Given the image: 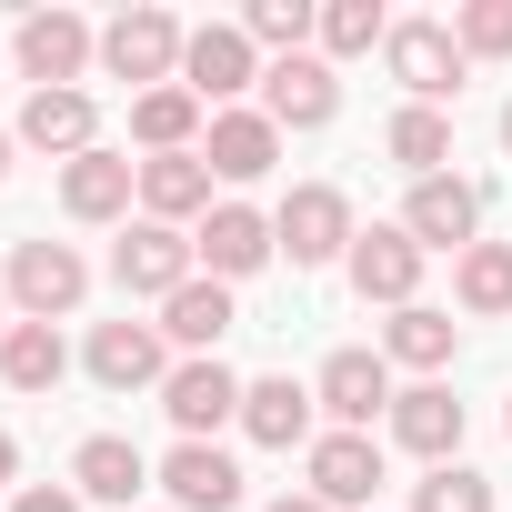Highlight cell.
Masks as SVG:
<instances>
[{"label": "cell", "instance_id": "1", "mask_svg": "<svg viewBox=\"0 0 512 512\" xmlns=\"http://www.w3.org/2000/svg\"><path fill=\"white\" fill-rule=\"evenodd\" d=\"M111 282H121L131 302H171L181 282H201V251H191V231H171V221H131V231L111 241Z\"/></svg>", "mask_w": 512, "mask_h": 512}, {"label": "cell", "instance_id": "2", "mask_svg": "<svg viewBox=\"0 0 512 512\" xmlns=\"http://www.w3.org/2000/svg\"><path fill=\"white\" fill-rule=\"evenodd\" d=\"M272 241L292 251V272H322V262H352V201L332 181H302L282 211H272Z\"/></svg>", "mask_w": 512, "mask_h": 512}, {"label": "cell", "instance_id": "3", "mask_svg": "<svg viewBox=\"0 0 512 512\" xmlns=\"http://www.w3.org/2000/svg\"><path fill=\"white\" fill-rule=\"evenodd\" d=\"M181 51H191V31H181L171 11H121V21L101 31L111 81H141V91H171V81H181Z\"/></svg>", "mask_w": 512, "mask_h": 512}, {"label": "cell", "instance_id": "4", "mask_svg": "<svg viewBox=\"0 0 512 512\" xmlns=\"http://www.w3.org/2000/svg\"><path fill=\"white\" fill-rule=\"evenodd\" d=\"M81 292H91V262H81L71 241H21V251H11V302H21V322H71Z\"/></svg>", "mask_w": 512, "mask_h": 512}, {"label": "cell", "instance_id": "5", "mask_svg": "<svg viewBox=\"0 0 512 512\" xmlns=\"http://www.w3.org/2000/svg\"><path fill=\"white\" fill-rule=\"evenodd\" d=\"M262 71H272V61L251 51V31H241V21H201V31H191V51H181V91H191V101H221V111H231L251 81H262Z\"/></svg>", "mask_w": 512, "mask_h": 512}, {"label": "cell", "instance_id": "6", "mask_svg": "<svg viewBox=\"0 0 512 512\" xmlns=\"http://www.w3.org/2000/svg\"><path fill=\"white\" fill-rule=\"evenodd\" d=\"M382 61H392V81H402L422 111H442V101L462 91V41H452V21H392Z\"/></svg>", "mask_w": 512, "mask_h": 512}, {"label": "cell", "instance_id": "7", "mask_svg": "<svg viewBox=\"0 0 512 512\" xmlns=\"http://www.w3.org/2000/svg\"><path fill=\"white\" fill-rule=\"evenodd\" d=\"M422 262H432V251H422L402 221H372V231H352V292H362V302H392V312H412V292H422Z\"/></svg>", "mask_w": 512, "mask_h": 512}, {"label": "cell", "instance_id": "8", "mask_svg": "<svg viewBox=\"0 0 512 512\" xmlns=\"http://www.w3.org/2000/svg\"><path fill=\"white\" fill-rule=\"evenodd\" d=\"M191 251H201V272H211V282H251L282 241H272V221L251 211V201H211L201 231H191Z\"/></svg>", "mask_w": 512, "mask_h": 512}, {"label": "cell", "instance_id": "9", "mask_svg": "<svg viewBox=\"0 0 512 512\" xmlns=\"http://www.w3.org/2000/svg\"><path fill=\"white\" fill-rule=\"evenodd\" d=\"M91 61H101V31H91L81 11H31V21H21V71H31L41 91H81Z\"/></svg>", "mask_w": 512, "mask_h": 512}, {"label": "cell", "instance_id": "10", "mask_svg": "<svg viewBox=\"0 0 512 512\" xmlns=\"http://www.w3.org/2000/svg\"><path fill=\"white\" fill-rule=\"evenodd\" d=\"M402 231H412L422 251H472V241H482V191H472V181H452V171H432V181H412Z\"/></svg>", "mask_w": 512, "mask_h": 512}, {"label": "cell", "instance_id": "11", "mask_svg": "<svg viewBox=\"0 0 512 512\" xmlns=\"http://www.w3.org/2000/svg\"><path fill=\"white\" fill-rule=\"evenodd\" d=\"M332 111H342L332 61H312V51H302V61H272V71H262V121H272V131H322Z\"/></svg>", "mask_w": 512, "mask_h": 512}, {"label": "cell", "instance_id": "12", "mask_svg": "<svg viewBox=\"0 0 512 512\" xmlns=\"http://www.w3.org/2000/svg\"><path fill=\"white\" fill-rule=\"evenodd\" d=\"M312 402L332 412V432H372V412H392V362L382 352H332Z\"/></svg>", "mask_w": 512, "mask_h": 512}, {"label": "cell", "instance_id": "13", "mask_svg": "<svg viewBox=\"0 0 512 512\" xmlns=\"http://www.w3.org/2000/svg\"><path fill=\"white\" fill-rule=\"evenodd\" d=\"M161 412L181 422V442H211L221 422H241V382L221 372V352H211V362H171V382H161Z\"/></svg>", "mask_w": 512, "mask_h": 512}, {"label": "cell", "instance_id": "14", "mask_svg": "<svg viewBox=\"0 0 512 512\" xmlns=\"http://www.w3.org/2000/svg\"><path fill=\"white\" fill-rule=\"evenodd\" d=\"M91 382H101V392L171 382V342H161V322H101V332H91Z\"/></svg>", "mask_w": 512, "mask_h": 512}, {"label": "cell", "instance_id": "15", "mask_svg": "<svg viewBox=\"0 0 512 512\" xmlns=\"http://www.w3.org/2000/svg\"><path fill=\"white\" fill-rule=\"evenodd\" d=\"M312 492H322L332 512H362V502L382 492V442H372V432H322V442H312Z\"/></svg>", "mask_w": 512, "mask_h": 512}, {"label": "cell", "instance_id": "16", "mask_svg": "<svg viewBox=\"0 0 512 512\" xmlns=\"http://www.w3.org/2000/svg\"><path fill=\"white\" fill-rule=\"evenodd\" d=\"M21 141L81 161V151H101V101H91V91H31V101H21Z\"/></svg>", "mask_w": 512, "mask_h": 512}, {"label": "cell", "instance_id": "17", "mask_svg": "<svg viewBox=\"0 0 512 512\" xmlns=\"http://www.w3.org/2000/svg\"><path fill=\"white\" fill-rule=\"evenodd\" d=\"M131 191H141V161H121V151H81V161H61V211H71V221H121Z\"/></svg>", "mask_w": 512, "mask_h": 512}, {"label": "cell", "instance_id": "18", "mask_svg": "<svg viewBox=\"0 0 512 512\" xmlns=\"http://www.w3.org/2000/svg\"><path fill=\"white\" fill-rule=\"evenodd\" d=\"M392 442L402 452H422L432 472L462 452V402L442 392V382H412V392H392Z\"/></svg>", "mask_w": 512, "mask_h": 512}, {"label": "cell", "instance_id": "19", "mask_svg": "<svg viewBox=\"0 0 512 512\" xmlns=\"http://www.w3.org/2000/svg\"><path fill=\"white\" fill-rule=\"evenodd\" d=\"M161 492H171V512H231L241 502V462L221 442H181L161 462Z\"/></svg>", "mask_w": 512, "mask_h": 512}, {"label": "cell", "instance_id": "20", "mask_svg": "<svg viewBox=\"0 0 512 512\" xmlns=\"http://www.w3.org/2000/svg\"><path fill=\"white\" fill-rule=\"evenodd\" d=\"M201 161H211V181H262V171L282 161V131H272L262 111H211Z\"/></svg>", "mask_w": 512, "mask_h": 512}, {"label": "cell", "instance_id": "21", "mask_svg": "<svg viewBox=\"0 0 512 512\" xmlns=\"http://www.w3.org/2000/svg\"><path fill=\"white\" fill-rule=\"evenodd\" d=\"M312 392L292 382V372H272V382H241V432L262 442V452H292V442H312Z\"/></svg>", "mask_w": 512, "mask_h": 512}, {"label": "cell", "instance_id": "22", "mask_svg": "<svg viewBox=\"0 0 512 512\" xmlns=\"http://www.w3.org/2000/svg\"><path fill=\"white\" fill-rule=\"evenodd\" d=\"M141 211L171 221V231L201 221V211H211V161H201V151H161V161H141Z\"/></svg>", "mask_w": 512, "mask_h": 512}, {"label": "cell", "instance_id": "23", "mask_svg": "<svg viewBox=\"0 0 512 512\" xmlns=\"http://www.w3.org/2000/svg\"><path fill=\"white\" fill-rule=\"evenodd\" d=\"M231 322H241V312H231V282H211V272H201V282H181V292L161 302V342H181L191 362H211V342H221Z\"/></svg>", "mask_w": 512, "mask_h": 512}, {"label": "cell", "instance_id": "24", "mask_svg": "<svg viewBox=\"0 0 512 512\" xmlns=\"http://www.w3.org/2000/svg\"><path fill=\"white\" fill-rule=\"evenodd\" d=\"M61 372H71L61 322H11V332H0V382H11V392H51Z\"/></svg>", "mask_w": 512, "mask_h": 512}, {"label": "cell", "instance_id": "25", "mask_svg": "<svg viewBox=\"0 0 512 512\" xmlns=\"http://www.w3.org/2000/svg\"><path fill=\"white\" fill-rule=\"evenodd\" d=\"M71 482H81V502H131V492L151 482V462H141L121 432H91V442L71 452Z\"/></svg>", "mask_w": 512, "mask_h": 512}, {"label": "cell", "instance_id": "26", "mask_svg": "<svg viewBox=\"0 0 512 512\" xmlns=\"http://www.w3.org/2000/svg\"><path fill=\"white\" fill-rule=\"evenodd\" d=\"M131 141H141L151 161H161V151H191V141H201V101H191L181 81H171V91H141V101H131Z\"/></svg>", "mask_w": 512, "mask_h": 512}, {"label": "cell", "instance_id": "27", "mask_svg": "<svg viewBox=\"0 0 512 512\" xmlns=\"http://www.w3.org/2000/svg\"><path fill=\"white\" fill-rule=\"evenodd\" d=\"M452 342H462V322H452V312H432V302H412V312H392V332H382V362L442 372V362H452Z\"/></svg>", "mask_w": 512, "mask_h": 512}, {"label": "cell", "instance_id": "28", "mask_svg": "<svg viewBox=\"0 0 512 512\" xmlns=\"http://www.w3.org/2000/svg\"><path fill=\"white\" fill-rule=\"evenodd\" d=\"M382 151H392L412 181H432V171L452 161V121H442V111H422V101H402V111H392V131H382Z\"/></svg>", "mask_w": 512, "mask_h": 512}, {"label": "cell", "instance_id": "29", "mask_svg": "<svg viewBox=\"0 0 512 512\" xmlns=\"http://www.w3.org/2000/svg\"><path fill=\"white\" fill-rule=\"evenodd\" d=\"M452 292H462V312H512V241H472L462 262H452Z\"/></svg>", "mask_w": 512, "mask_h": 512}, {"label": "cell", "instance_id": "30", "mask_svg": "<svg viewBox=\"0 0 512 512\" xmlns=\"http://www.w3.org/2000/svg\"><path fill=\"white\" fill-rule=\"evenodd\" d=\"M251 51H272V61H302V41L322 31V11H302V0H251Z\"/></svg>", "mask_w": 512, "mask_h": 512}, {"label": "cell", "instance_id": "31", "mask_svg": "<svg viewBox=\"0 0 512 512\" xmlns=\"http://www.w3.org/2000/svg\"><path fill=\"white\" fill-rule=\"evenodd\" d=\"M372 41H392V11H382V0H332V11H322V51H332V61H352V51H372Z\"/></svg>", "mask_w": 512, "mask_h": 512}, {"label": "cell", "instance_id": "32", "mask_svg": "<svg viewBox=\"0 0 512 512\" xmlns=\"http://www.w3.org/2000/svg\"><path fill=\"white\" fill-rule=\"evenodd\" d=\"M452 41H462V61H512V0H462Z\"/></svg>", "mask_w": 512, "mask_h": 512}, {"label": "cell", "instance_id": "33", "mask_svg": "<svg viewBox=\"0 0 512 512\" xmlns=\"http://www.w3.org/2000/svg\"><path fill=\"white\" fill-rule=\"evenodd\" d=\"M412 512H492V482H482V472H462V462H442V472L412 492Z\"/></svg>", "mask_w": 512, "mask_h": 512}, {"label": "cell", "instance_id": "34", "mask_svg": "<svg viewBox=\"0 0 512 512\" xmlns=\"http://www.w3.org/2000/svg\"><path fill=\"white\" fill-rule=\"evenodd\" d=\"M11 512H81V492H51V482H31V492H11Z\"/></svg>", "mask_w": 512, "mask_h": 512}, {"label": "cell", "instance_id": "35", "mask_svg": "<svg viewBox=\"0 0 512 512\" xmlns=\"http://www.w3.org/2000/svg\"><path fill=\"white\" fill-rule=\"evenodd\" d=\"M272 512H332V502H322V492H282Z\"/></svg>", "mask_w": 512, "mask_h": 512}, {"label": "cell", "instance_id": "36", "mask_svg": "<svg viewBox=\"0 0 512 512\" xmlns=\"http://www.w3.org/2000/svg\"><path fill=\"white\" fill-rule=\"evenodd\" d=\"M11 472H21V442H11V432H0V482H11Z\"/></svg>", "mask_w": 512, "mask_h": 512}, {"label": "cell", "instance_id": "37", "mask_svg": "<svg viewBox=\"0 0 512 512\" xmlns=\"http://www.w3.org/2000/svg\"><path fill=\"white\" fill-rule=\"evenodd\" d=\"M0 181H11V131H0Z\"/></svg>", "mask_w": 512, "mask_h": 512}, {"label": "cell", "instance_id": "38", "mask_svg": "<svg viewBox=\"0 0 512 512\" xmlns=\"http://www.w3.org/2000/svg\"><path fill=\"white\" fill-rule=\"evenodd\" d=\"M0 332H11V292H0Z\"/></svg>", "mask_w": 512, "mask_h": 512}, {"label": "cell", "instance_id": "39", "mask_svg": "<svg viewBox=\"0 0 512 512\" xmlns=\"http://www.w3.org/2000/svg\"><path fill=\"white\" fill-rule=\"evenodd\" d=\"M502 151H512V111H502Z\"/></svg>", "mask_w": 512, "mask_h": 512}, {"label": "cell", "instance_id": "40", "mask_svg": "<svg viewBox=\"0 0 512 512\" xmlns=\"http://www.w3.org/2000/svg\"><path fill=\"white\" fill-rule=\"evenodd\" d=\"M502 422H512V412H502Z\"/></svg>", "mask_w": 512, "mask_h": 512}]
</instances>
